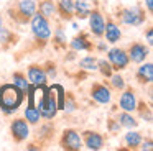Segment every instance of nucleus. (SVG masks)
<instances>
[{
  "label": "nucleus",
  "mask_w": 153,
  "mask_h": 151,
  "mask_svg": "<svg viewBox=\"0 0 153 151\" xmlns=\"http://www.w3.org/2000/svg\"><path fill=\"white\" fill-rule=\"evenodd\" d=\"M30 26H31V43L18 54H23V53H40L50 43L51 30H53L50 20L45 18L43 15H40L36 12L33 15V18L30 20Z\"/></svg>",
  "instance_id": "obj_1"
},
{
  "label": "nucleus",
  "mask_w": 153,
  "mask_h": 151,
  "mask_svg": "<svg viewBox=\"0 0 153 151\" xmlns=\"http://www.w3.org/2000/svg\"><path fill=\"white\" fill-rule=\"evenodd\" d=\"M36 13V2L35 0H13L7 5L5 15L15 25H28L33 15Z\"/></svg>",
  "instance_id": "obj_2"
},
{
  "label": "nucleus",
  "mask_w": 153,
  "mask_h": 151,
  "mask_svg": "<svg viewBox=\"0 0 153 151\" xmlns=\"http://www.w3.org/2000/svg\"><path fill=\"white\" fill-rule=\"evenodd\" d=\"M25 100V92L20 90L15 84L0 85V110L5 115H10L22 107Z\"/></svg>",
  "instance_id": "obj_3"
},
{
  "label": "nucleus",
  "mask_w": 153,
  "mask_h": 151,
  "mask_svg": "<svg viewBox=\"0 0 153 151\" xmlns=\"http://www.w3.org/2000/svg\"><path fill=\"white\" fill-rule=\"evenodd\" d=\"M148 13L140 5L135 7H117L115 10V21L125 26H142L145 25Z\"/></svg>",
  "instance_id": "obj_4"
},
{
  "label": "nucleus",
  "mask_w": 153,
  "mask_h": 151,
  "mask_svg": "<svg viewBox=\"0 0 153 151\" xmlns=\"http://www.w3.org/2000/svg\"><path fill=\"white\" fill-rule=\"evenodd\" d=\"M54 135H56V125L53 120H45L40 125L36 135H35V140L30 141L27 144V150L30 151H41L54 140Z\"/></svg>",
  "instance_id": "obj_5"
},
{
  "label": "nucleus",
  "mask_w": 153,
  "mask_h": 151,
  "mask_svg": "<svg viewBox=\"0 0 153 151\" xmlns=\"http://www.w3.org/2000/svg\"><path fill=\"white\" fill-rule=\"evenodd\" d=\"M89 33L97 39L104 38V26H105V16H104L102 10H100L99 2H96L91 7L89 12Z\"/></svg>",
  "instance_id": "obj_6"
},
{
  "label": "nucleus",
  "mask_w": 153,
  "mask_h": 151,
  "mask_svg": "<svg viewBox=\"0 0 153 151\" xmlns=\"http://www.w3.org/2000/svg\"><path fill=\"white\" fill-rule=\"evenodd\" d=\"M58 143H59V148L64 151H81L84 148L81 133L76 128H64L58 138Z\"/></svg>",
  "instance_id": "obj_7"
},
{
  "label": "nucleus",
  "mask_w": 153,
  "mask_h": 151,
  "mask_svg": "<svg viewBox=\"0 0 153 151\" xmlns=\"http://www.w3.org/2000/svg\"><path fill=\"white\" fill-rule=\"evenodd\" d=\"M10 138L13 140V143L22 144L30 138V123L25 120V117H17L10 121Z\"/></svg>",
  "instance_id": "obj_8"
},
{
  "label": "nucleus",
  "mask_w": 153,
  "mask_h": 151,
  "mask_svg": "<svg viewBox=\"0 0 153 151\" xmlns=\"http://www.w3.org/2000/svg\"><path fill=\"white\" fill-rule=\"evenodd\" d=\"M107 61L110 62L114 72H120V71H125L127 67L130 66V59H128V54H127L125 48H110L107 51Z\"/></svg>",
  "instance_id": "obj_9"
},
{
  "label": "nucleus",
  "mask_w": 153,
  "mask_h": 151,
  "mask_svg": "<svg viewBox=\"0 0 153 151\" xmlns=\"http://www.w3.org/2000/svg\"><path fill=\"white\" fill-rule=\"evenodd\" d=\"M82 146H86L91 151H99L105 146V136L97 130H84L81 131Z\"/></svg>",
  "instance_id": "obj_10"
},
{
  "label": "nucleus",
  "mask_w": 153,
  "mask_h": 151,
  "mask_svg": "<svg viewBox=\"0 0 153 151\" xmlns=\"http://www.w3.org/2000/svg\"><path fill=\"white\" fill-rule=\"evenodd\" d=\"M94 44H96V43L91 41L89 33L84 31V30L79 33H76V35L71 38V41H68V48L76 51V53H81V51L92 53V51H96V49H94Z\"/></svg>",
  "instance_id": "obj_11"
},
{
  "label": "nucleus",
  "mask_w": 153,
  "mask_h": 151,
  "mask_svg": "<svg viewBox=\"0 0 153 151\" xmlns=\"http://www.w3.org/2000/svg\"><path fill=\"white\" fill-rule=\"evenodd\" d=\"M89 95L96 104L99 105H107L112 100V90L105 82H92L89 89Z\"/></svg>",
  "instance_id": "obj_12"
},
{
  "label": "nucleus",
  "mask_w": 153,
  "mask_h": 151,
  "mask_svg": "<svg viewBox=\"0 0 153 151\" xmlns=\"http://www.w3.org/2000/svg\"><path fill=\"white\" fill-rule=\"evenodd\" d=\"M125 51H127V54H128L130 62H133V64H140V62H143L150 56V48L142 41L128 43V46L125 48Z\"/></svg>",
  "instance_id": "obj_13"
},
{
  "label": "nucleus",
  "mask_w": 153,
  "mask_h": 151,
  "mask_svg": "<svg viewBox=\"0 0 153 151\" xmlns=\"http://www.w3.org/2000/svg\"><path fill=\"white\" fill-rule=\"evenodd\" d=\"M27 77H28V82H30L31 85H35V87H41V85L48 84L46 72H45L41 62H31V64L28 66L27 67Z\"/></svg>",
  "instance_id": "obj_14"
},
{
  "label": "nucleus",
  "mask_w": 153,
  "mask_h": 151,
  "mask_svg": "<svg viewBox=\"0 0 153 151\" xmlns=\"http://www.w3.org/2000/svg\"><path fill=\"white\" fill-rule=\"evenodd\" d=\"M137 94H135V89L132 85H125L123 90H120V98H119V105L117 107L123 112H130L133 113L137 107Z\"/></svg>",
  "instance_id": "obj_15"
},
{
  "label": "nucleus",
  "mask_w": 153,
  "mask_h": 151,
  "mask_svg": "<svg viewBox=\"0 0 153 151\" xmlns=\"http://www.w3.org/2000/svg\"><path fill=\"white\" fill-rule=\"evenodd\" d=\"M104 38H105V41L110 43V44H115V43H119L120 38H122V30H120V25H119V23H117L110 15L105 16Z\"/></svg>",
  "instance_id": "obj_16"
},
{
  "label": "nucleus",
  "mask_w": 153,
  "mask_h": 151,
  "mask_svg": "<svg viewBox=\"0 0 153 151\" xmlns=\"http://www.w3.org/2000/svg\"><path fill=\"white\" fill-rule=\"evenodd\" d=\"M63 25H64L63 21H58L56 26L51 30L50 43L53 44V48L56 51H66L68 49V36H66V31H64Z\"/></svg>",
  "instance_id": "obj_17"
},
{
  "label": "nucleus",
  "mask_w": 153,
  "mask_h": 151,
  "mask_svg": "<svg viewBox=\"0 0 153 151\" xmlns=\"http://www.w3.org/2000/svg\"><path fill=\"white\" fill-rule=\"evenodd\" d=\"M56 18L63 23L74 20V0H56Z\"/></svg>",
  "instance_id": "obj_18"
},
{
  "label": "nucleus",
  "mask_w": 153,
  "mask_h": 151,
  "mask_svg": "<svg viewBox=\"0 0 153 151\" xmlns=\"http://www.w3.org/2000/svg\"><path fill=\"white\" fill-rule=\"evenodd\" d=\"M18 43H20V35L18 33H15L10 28H5V26L0 28V49L2 51H8V49L15 48Z\"/></svg>",
  "instance_id": "obj_19"
},
{
  "label": "nucleus",
  "mask_w": 153,
  "mask_h": 151,
  "mask_svg": "<svg viewBox=\"0 0 153 151\" xmlns=\"http://www.w3.org/2000/svg\"><path fill=\"white\" fill-rule=\"evenodd\" d=\"M135 81L140 85H150L153 82V64L152 62H140L135 71Z\"/></svg>",
  "instance_id": "obj_20"
},
{
  "label": "nucleus",
  "mask_w": 153,
  "mask_h": 151,
  "mask_svg": "<svg viewBox=\"0 0 153 151\" xmlns=\"http://www.w3.org/2000/svg\"><path fill=\"white\" fill-rule=\"evenodd\" d=\"M36 12L50 21H53V20H56V2L54 0H40L36 3Z\"/></svg>",
  "instance_id": "obj_21"
},
{
  "label": "nucleus",
  "mask_w": 153,
  "mask_h": 151,
  "mask_svg": "<svg viewBox=\"0 0 153 151\" xmlns=\"http://www.w3.org/2000/svg\"><path fill=\"white\" fill-rule=\"evenodd\" d=\"M142 138H143V135L140 133V131H137L135 128H130V130L123 135V143H125L127 150L128 151L138 150L140 143H142Z\"/></svg>",
  "instance_id": "obj_22"
},
{
  "label": "nucleus",
  "mask_w": 153,
  "mask_h": 151,
  "mask_svg": "<svg viewBox=\"0 0 153 151\" xmlns=\"http://www.w3.org/2000/svg\"><path fill=\"white\" fill-rule=\"evenodd\" d=\"M115 120L120 123V127H122V128H127V130L138 127V120H137V118L133 117L130 112H123V110L117 112V113H115Z\"/></svg>",
  "instance_id": "obj_23"
},
{
  "label": "nucleus",
  "mask_w": 153,
  "mask_h": 151,
  "mask_svg": "<svg viewBox=\"0 0 153 151\" xmlns=\"http://www.w3.org/2000/svg\"><path fill=\"white\" fill-rule=\"evenodd\" d=\"M91 2L89 0H74V18L86 20L91 12Z\"/></svg>",
  "instance_id": "obj_24"
},
{
  "label": "nucleus",
  "mask_w": 153,
  "mask_h": 151,
  "mask_svg": "<svg viewBox=\"0 0 153 151\" xmlns=\"http://www.w3.org/2000/svg\"><path fill=\"white\" fill-rule=\"evenodd\" d=\"M102 82H105L112 92H120V90H123V87L127 85L125 79H123L122 76L119 74V72H114V74L110 76L109 79H104Z\"/></svg>",
  "instance_id": "obj_25"
},
{
  "label": "nucleus",
  "mask_w": 153,
  "mask_h": 151,
  "mask_svg": "<svg viewBox=\"0 0 153 151\" xmlns=\"http://www.w3.org/2000/svg\"><path fill=\"white\" fill-rule=\"evenodd\" d=\"M77 108H79V104H77V100H76V95H74L73 92H66V90H64L63 112L66 115H69V113H73V112H76Z\"/></svg>",
  "instance_id": "obj_26"
},
{
  "label": "nucleus",
  "mask_w": 153,
  "mask_h": 151,
  "mask_svg": "<svg viewBox=\"0 0 153 151\" xmlns=\"http://www.w3.org/2000/svg\"><path fill=\"white\" fill-rule=\"evenodd\" d=\"M12 84H15L20 90L27 92L28 85H30V82H28V77H27V72L20 71V69H17V71L12 72Z\"/></svg>",
  "instance_id": "obj_27"
},
{
  "label": "nucleus",
  "mask_w": 153,
  "mask_h": 151,
  "mask_svg": "<svg viewBox=\"0 0 153 151\" xmlns=\"http://www.w3.org/2000/svg\"><path fill=\"white\" fill-rule=\"evenodd\" d=\"M77 66H79V69H82V71H87V72H92V71H97V56H94L92 53L87 56H84V58L79 59V62H77Z\"/></svg>",
  "instance_id": "obj_28"
},
{
  "label": "nucleus",
  "mask_w": 153,
  "mask_h": 151,
  "mask_svg": "<svg viewBox=\"0 0 153 151\" xmlns=\"http://www.w3.org/2000/svg\"><path fill=\"white\" fill-rule=\"evenodd\" d=\"M135 112L138 113V117H140V118H143V120H146L148 123L152 121V118H153V115H152V107H150V105L146 104V102L143 100V98H140V100H137Z\"/></svg>",
  "instance_id": "obj_29"
},
{
  "label": "nucleus",
  "mask_w": 153,
  "mask_h": 151,
  "mask_svg": "<svg viewBox=\"0 0 153 151\" xmlns=\"http://www.w3.org/2000/svg\"><path fill=\"white\" fill-rule=\"evenodd\" d=\"M97 71L100 72V76H102L104 79H109L110 76L114 74L112 66H110V62L107 61L105 58H97Z\"/></svg>",
  "instance_id": "obj_30"
},
{
  "label": "nucleus",
  "mask_w": 153,
  "mask_h": 151,
  "mask_svg": "<svg viewBox=\"0 0 153 151\" xmlns=\"http://www.w3.org/2000/svg\"><path fill=\"white\" fill-rule=\"evenodd\" d=\"M43 69H45V72H46L48 81L56 77V74H58V64L53 61V59H46V61L43 62Z\"/></svg>",
  "instance_id": "obj_31"
},
{
  "label": "nucleus",
  "mask_w": 153,
  "mask_h": 151,
  "mask_svg": "<svg viewBox=\"0 0 153 151\" xmlns=\"http://www.w3.org/2000/svg\"><path fill=\"white\" fill-rule=\"evenodd\" d=\"M120 130H122V127H120V123L115 120V117H109V118H107V131H109V133L117 135Z\"/></svg>",
  "instance_id": "obj_32"
},
{
  "label": "nucleus",
  "mask_w": 153,
  "mask_h": 151,
  "mask_svg": "<svg viewBox=\"0 0 153 151\" xmlns=\"http://www.w3.org/2000/svg\"><path fill=\"white\" fill-rule=\"evenodd\" d=\"M138 150H142V151H152L153 150V140H152V136L142 138V143H140Z\"/></svg>",
  "instance_id": "obj_33"
},
{
  "label": "nucleus",
  "mask_w": 153,
  "mask_h": 151,
  "mask_svg": "<svg viewBox=\"0 0 153 151\" xmlns=\"http://www.w3.org/2000/svg\"><path fill=\"white\" fill-rule=\"evenodd\" d=\"M145 36H146V44L152 46L153 44V28L152 26H148V28L145 30Z\"/></svg>",
  "instance_id": "obj_34"
},
{
  "label": "nucleus",
  "mask_w": 153,
  "mask_h": 151,
  "mask_svg": "<svg viewBox=\"0 0 153 151\" xmlns=\"http://www.w3.org/2000/svg\"><path fill=\"white\" fill-rule=\"evenodd\" d=\"M145 5H146V13L152 15L153 13V0H145Z\"/></svg>",
  "instance_id": "obj_35"
},
{
  "label": "nucleus",
  "mask_w": 153,
  "mask_h": 151,
  "mask_svg": "<svg viewBox=\"0 0 153 151\" xmlns=\"http://www.w3.org/2000/svg\"><path fill=\"white\" fill-rule=\"evenodd\" d=\"M4 26V16H2V13H0V28Z\"/></svg>",
  "instance_id": "obj_36"
}]
</instances>
